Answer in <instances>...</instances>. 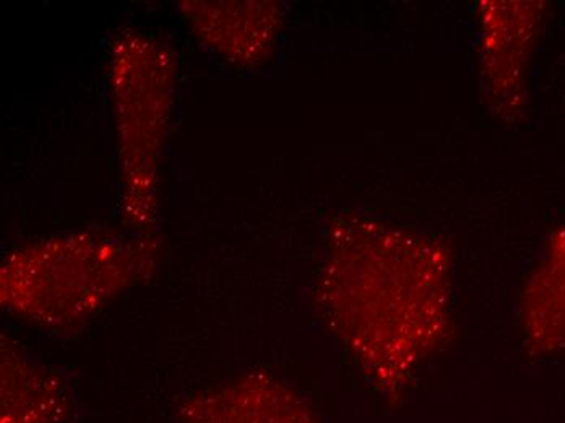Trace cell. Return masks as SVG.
<instances>
[{"label": "cell", "mask_w": 565, "mask_h": 423, "mask_svg": "<svg viewBox=\"0 0 565 423\" xmlns=\"http://www.w3.org/2000/svg\"><path fill=\"white\" fill-rule=\"evenodd\" d=\"M329 285L341 331L375 387L402 391L446 332V254L384 230L333 261Z\"/></svg>", "instance_id": "cell-1"}, {"label": "cell", "mask_w": 565, "mask_h": 423, "mask_svg": "<svg viewBox=\"0 0 565 423\" xmlns=\"http://www.w3.org/2000/svg\"><path fill=\"white\" fill-rule=\"evenodd\" d=\"M526 334L550 350L565 343V239L554 242L525 292Z\"/></svg>", "instance_id": "cell-2"}, {"label": "cell", "mask_w": 565, "mask_h": 423, "mask_svg": "<svg viewBox=\"0 0 565 423\" xmlns=\"http://www.w3.org/2000/svg\"><path fill=\"white\" fill-rule=\"evenodd\" d=\"M231 423H313L305 402L278 383H253L233 395Z\"/></svg>", "instance_id": "cell-3"}]
</instances>
